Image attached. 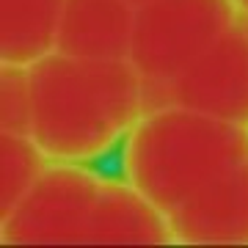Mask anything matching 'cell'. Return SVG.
Wrapping results in <instances>:
<instances>
[{
  "label": "cell",
  "instance_id": "7a4b0ae2",
  "mask_svg": "<svg viewBox=\"0 0 248 248\" xmlns=\"http://www.w3.org/2000/svg\"><path fill=\"white\" fill-rule=\"evenodd\" d=\"M248 155V127L182 105L143 110L122 143V177L166 215Z\"/></svg>",
  "mask_w": 248,
  "mask_h": 248
},
{
  "label": "cell",
  "instance_id": "8992f818",
  "mask_svg": "<svg viewBox=\"0 0 248 248\" xmlns=\"http://www.w3.org/2000/svg\"><path fill=\"white\" fill-rule=\"evenodd\" d=\"M174 246H248V155L169 215Z\"/></svg>",
  "mask_w": 248,
  "mask_h": 248
},
{
  "label": "cell",
  "instance_id": "3957f363",
  "mask_svg": "<svg viewBox=\"0 0 248 248\" xmlns=\"http://www.w3.org/2000/svg\"><path fill=\"white\" fill-rule=\"evenodd\" d=\"M237 14L234 0H146L135 9L130 61L143 78L146 108L229 31Z\"/></svg>",
  "mask_w": 248,
  "mask_h": 248
},
{
  "label": "cell",
  "instance_id": "52a82bcc",
  "mask_svg": "<svg viewBox=\"0 0 248 248\" xmlns=\"http://www.w3.org/2000/svg\"><path fill=\"white\" fill-rule=\"evenodd\" d=\"M83 246H174L169 215L127 179L105 177Z\"/></svg>",
  "mask_w": 248,
  "mask_h": 248
},
{
  "label": "cell",
  "instance_id": "5b68a950",
  "mask_svg": "<svg viewBox=\"0 0 248 248\" xmlns=\"http://www.w3.org/2000/svg\"><path fill=\"white\" fill-rule=\"evenodd\" d=\"M169 102L248 127V14L240 11L229 31L190 69L160 89L149 108Z\"/></svg>",
  "mask_w": 248,
  "mask_h": 248
},
{
  "label": "cell",
  "instance_id": "9c48e42d",
  "mask_svg": "<svg viewBox=\"0 0 248 248\" xmlns=\"http://www.w3.org/2000/svg\"><path fill=\"white\" fill-rule=\"evenodd\" d=\"M66 0H0V61L33 66L55 53Z\"/></svg>",
  "mask_w": 248,
  "mask_h": 248
},
{
  "label": "cell",
  "instance_id": "4fadbf2b",
  "mask_svg": "<svg viewBox=\"0 0 248 248\" xmlns=\"http://www.w3.org/2000/svg\"><path fill=\"white\" fill-rule=\"evenodd\" d=\"M130 3H135V6H141V3H146V0H130Z\"/></svg>",
  "mask_w": 248,
  "mask_h": 248
},
{
  "label": "cell",
  "instance_id": "7c38bea8",
  "mask_svg": "<svg viewBox=\"0 0 248 248\" xmlns=\"http://www.w3.org/2000/svg\"><path fill=\"white\" fill-rule=\"evenodd\" d=\"M234 3L240 6V11H243V14H248V0H234Z\"/></svg>",
  "mask_w": 248,
  "mask_h": 248
},
{
  "label": "cell",
  "instance_id": "ba28073f",
  "mask_svg": "<svg viewBox=\"0 0 248 248\" xmlns=\"http://www.w3.org/2000/svg\"><path fill=\"white\" fill-rule=\"evenodd\" d=\"M135 9L130 0H66L55 50L75 58H130Z\"/></svg>",
  "mask_w": 248,
  "mask_h": 248
},
{
  "label": "cell",
  "instance_id": "8fae6325",
  "mask_svg": "<svg viewBox=\"0 0 248 248\" xmlns=\"http://www.w3.org/2000/svg\"><path fill=\"white\" fill-rule=\"evenodd\" d=\"M33 122V86L31 69L3 63L0 69V133L31 135Z\"/></svg>",
  "mask_w": 248,
  "mask_h": 248
},
{
  "label": "cell",
  "instance_id": "277c9868",
  "mask_svg": "<svg viewBox=\"0 0 248 248\" xmlns=\"http://www.w3.org/2000/svg\"><path fill=\"white\" fill-rule=\"evenodd\" d=\"M102 182L105 174L94 171L91 163L50 160L17 207L0 218V246H83Z\"/></svg>",
  "mask_w": 248,
  "mask_h": 248
},
{
  "label": "cell",
  "instance_id": "30bf717a",
  "mask_svg": "<svg viewBox=\"0 0 248 248\" xmlns=\"http://www.w3.org/2000/svg\"><path fill=\"white\" fill-rule=\"evenodd\" d=\"M47 166L50 157L31 135L0 133V218L17 207Z\"/></svg>",
  "mask_w": 248,
  "mask_h": 248
},
{
  "label": "cell",
  "instance_id": "6da1fadb",
  "mask_svg": "<svg viewBox=\"0 0 248 248\" xmlns=\"http://www.w3.org/2000/svg\"><path fill=\"white\" fill-rule=\"evenodd\" d=\"M28 69L31 138L58 163L108 157L146 110V86L130 58H75L55 50Z\"/></svg>",
  "mask_w": 248,
  "mask_h": 248
}]
</instances>
